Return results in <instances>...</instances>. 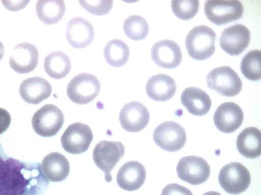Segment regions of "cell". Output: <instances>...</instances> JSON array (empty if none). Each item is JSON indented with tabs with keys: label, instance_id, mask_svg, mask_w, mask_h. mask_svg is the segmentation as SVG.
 I'll return each mask as SVG.
<instances>
[{
	"label": "cell",
	"instance_id": "cell-7",
	"mask_svg": "<svg viewBox=\"0 0 261 195\" xmlns=\"http://www.w3.org/2000/svg\"><path fill=\"white\" fill-rule=\"evenodd\" d=\"M221 187L227 193L238 194L250 185L251 175L248 169L239 162H233L224 165L218 175Z\"/></svg>",
	"mask_w": 261,
	"mask_h": 195
},
{
	"label": "cell",
	"instance_id": "cell-30",
	"mask_svg": "<svg viewBox=\"0 0 261 195\" xmlns=\"http://www.w3.org/2000/svg\"><path fill=\"white\" fill-rule=\"evenodd\" d=\"M79 3L88 12L98 16L108 14L113 6L112 1H80Z\"/></svg>",
	"mask_w": 261,
	"mask_h": 195
},
{
	"label": "cell",
	"instance_id": "cell-13",
	"mask_svg": "<svg viewBox=\"0 0 261 195\" xmlns=\"http://www.w3.org/2000/svg\"><path fill=\"white\" fill-rule=\"evenodd\" d=\"M250 40L249 29L241 24H236L224 29L219 38L221 48L231 56L241 54L248 46Z\"/></svg>",
	"mask_w": 261,
	"mask_h": 195
},
{
	"label": "cell",
	"instance_id": "cell-19",
	"mask_svg": "<svg viewBox=\"0 0 261 195\" xmlns=\"http://www.w3.org/2000/svg\"><path fill=\"white\" fill-rule=\"evenodd\" d=\"M52 88L50 84L45 79L34 77L23 80L19 86V94L25 102L38 104L49 97Z\"/></svg>",
	"mask_w": 261,
	"mask_h": 195
},
{
	"label": "cell",
	"instance_id": "cell-32",
	"mask_svg": "<svg viewBox=\"0 0 261 195\" xmlns=\"http://www.w3.org/2000/svg\"><path fill=\"white\" fill-rule=\"evenodd\" d=\"M11 121L10 113L6 109L0 108V135L8 129Z\"/></svg>",
	"mask_w": 261,
	"mask_h": 195
},
{
	"label": "cell",
	"instance_id": "cell-15",
	"mask_svg": "<svg viewBox=\"0 0 261 195\" xmlns=\"http://www.w3.org/2000/svg\"><path fill=\"white\" fill-rule=\"evenodd\" d=\"M39 52L32 43L23 42L15 45L9 58L11 68L18 74H27L37 67Z\"/></svg>",
	"mask_w": 261,
	"mask_h": 195
},
{
	"label": "cell",
	"instance_id": "cell-34",
	"mask_svg": "<svg viewBox=\"0 0 261 195\" xmlns=\"http://www.w3.org/2000/svg\"><path fill=\"white\" fill-rule=\"evenodd\" d=\"M5 54V48L3 43L0 41V60L3 58Z\"/></svg>",
	"mask_w": 261,
	"mask_h": 195
},
{
	"label": "cell",
	"instance_id": "cell-21",
	"mask_svg": "<svg viewBox=\"0 0 261 195\" xmlns=\"http://www.w3.org/2000/svg\"><path fill=\"white\" fill-rule=\"evenodd\" d=\"M145 88L147 95L151 99L157 102H165L174 96L176 85L172 77L159 74L148 80Z\"/></svg>",
	"mask_w": 261,
	"mask_h": 195
},
{
	"label": "cell",
	"instance_id": "cell-5",
	"mask_svg": "<svg viewBox=\"0 0 261 195\" xmlns=\"http://www.w3.org/2000/svg\"><path fill=\"white\" fill-rule=\"evenodd\" d=\"M100 83L97 78L88 73L74 76L68 83L66 93L73 103L85 105L91 102L98 95Z\"/></svg>",
	"mask_w": 261,
	"mask_h": 195
},
{
	"label": "cell",
	"instance_id": "cell-10",
	"mask_svg": "<svg viewBox=\"0 0 261 195\" xmlns=\"http://www.w3.org/2000/svg\"><path fill=\"white\" fill-rule=\"evenodd\" d=\"M93 134L90 127L82 123L70 125L61 137L62 148L67 152L78 155L86 152L93 140Z\"/></svg>",
	"mask_w": 261,
	"mask_h": 195
},
{
	"label": "cell",
	"instance_id": "cell-22",
	"mask_svg": "<svg viewBox=\"0 0 261 195\" xmlns=\"http://www.w3.org/2000/svg\"><path fill=\"white\" fill-rule=\"evenodd\" d=\"M180 101L189 113L196 116L205 115L212 106L208 94L197 87L185 88L181 94Z\"/></svg>",
	"mask_w": 261,
	"mask_h": 195
},
{
	"label": "cell",
	"instance_id": "cell-14",
	"mask_svg": "<svg viewBox=\"0 0 261 195\" xmlns=\"http://www.w3.org/2000/svg\"><path fill=\"white\" fill-rule=\"evenodd\" d=\"M214 122L221 132L231 133L237 130L244 120L241 108L236 103L225 102L219 105L214 114Z\"/></svg>",
	"mask_w": 261,
	"mask_h": 195
},
{
	"label": "cell",
	"instance_id": "cell-20",
	"mask_svg": "<svg viewBox=\"0 0 261 195\" xmlns=\"http://www.w3.org/2000/svg\"><path fill=\"white\" fill-rule=\"evenodd\" d=\"M41 169L47 180L59 182L64 180L70 172V164L66 157L59 152H51L42 160Z\"/></svg>",
	"mask_w": 261,
	"mask_h": 195
},
{
	"label": "cell",
	"instance_id": "cell-31",
	"mask_svg": "<svg viewBox=\"0 0 261 195\" xmlns=\"http://www.w3.org/2000/svg\"><path fill=\"white\" fill-rule=\"evenodd\" d=\"M161 195H193L190 190L176 183H170L163 189Z\"/></svg>",
	"mask_w": 261,
	"mask_h": 195
},
{
	"label": "cell",
	"instance_id": "cell-17",
	"mask_svg": "<svg viewBox=\"0 0 261 195\" xmlns=\"http://www.w3.org/2000/svg\"><path fill=\"white\" fill-rule=\"evenodd\" d=\"M65 34L68 43L77 48H82L91 44L94 37L92 24L81 17H74L67 23Z\"/></svg>",
	"mask_w": 261,
	"mask_h": 195
},
{
	"label": "cell",
	"instance_id": "cell-18",
	"mask_svg": "<svg viewBox=\"0 0 261 195\" xmlns=\"http://www.w3.org/2000/svg\"><path fill=\"white\" fill-rule=\"evenodd\" d=\"M146 177L145 167L137 161H129L119 168L116 176L118 186L129 191L139 189L144 183Z\"/></svg>",
	"mask_w": 261,
	"mask_h": 195
},
{
	"label": "cell",
	"instance_id": "cell-3",
	"mask_svg": "<svg viewBox=\"0 0 261 195\" xmlns=\"http://www.w3.org/2000/svg\"><path fill=\"white\" fill-rule=\"evenodd\" d=\"M208 88L227 97L238 95L243 84L238 74L230 66H222L212 70L206 78Z\"/></svg>",
	"mask_w": 261,
	"mask_h": 195
},
{
	"label": "cell",
	"instance_id": "cell-26",
	"mask_svg": "<svg viewBox=\"0 0 261 195\" xmlns=\"http://www.w3.org/2000/svg\"><path fill=\"white\" fill-rule=\"evenodd\" d=\"M103 55L107 63L113 67H121L127 61L129 49L127 44L119 39L109 41L105 45Z\"/></svg>",
	"mask_w": 261,
	"mask_h": 195
},
{
	"label": "cell",
	"instance_id": "cell-27",
	"mask_svg": "<svg viewBox=\"0 0 261 195\" xmlns=\"http://www.w3.org/2000/svg\"><path fill=\"white\" fill-rule=\"evenodd\" d=\"M260 51L254 50L248 52L243 58L240 68L247 79L253 81L260 79Z\"/></svg>",
	"mask_w": 261,
	"mask_h": 195
},
{
	"label": "cell",
	"instance_id": "cell-9",
	"mask_svg": "<svg viewBox=\"0 0 261 195\" xmlns=\"http://www.w3.org/2000/svg\"><path fill=\"white\" fill-rule=\"evenodd\" d=\"M153 139L155 143L162 149L174 152L185 145L187 135L185 129L179 124L167 121L155 128Z\"/></svg>",
	"mask_w": 261,
	"mask_h": 195
},
{
	"label": "cell",
	"instance_id": "cell-6",
	"mask_svg": "<svg viewBox=\"0 0 261 195\" xmlns=\"http://www.w3.org/2000/svg\"><path fill=\"white\" fill-rule=\"evenodd\" d=\"M64 122L63 112L57 106L45 104L35 112L32 125L39 135L49 137L56 135Z\"/></svg>",
	"mask_w": 261,
	"mask_h": 195
},
{
	"label": "cell",
	"instance_id": "cell-2",
	"mask_svg": "<svg viewBox=\"0 0 261 195\" xmlns=\"http://www.w3.org/2000/svg\"><path fill=\"white\" fill-rule=\"evenodd\" d=\"M216 34L210 27L200 25L192 28L185 40L186 47L193 59L202 61L212 56L215 52Z\"/></svg>",
	"mask_w": 261,
	"mask_h": 195
},
{
	"label": "cell",
	"instance_id": "cell-11",
	"mask_svg": "<svg viewBox=\"0 0 261 195\" xmlns=\"http://www.w3.org/2000/svg\"><path fill=\"white\" fill-rule=\"evenodd\" d=\"M176 170L180 179L194 185L206 182L211 173V168L206 161L196 156L181 158Z\"/></svg>",
	"mask_w": 261,
	"mask_h": 195
},
{
	"label": "cell",
	"instance_id": "cell-12",
	"mask_svg": "<svg viewBox=\"0 0 261 195\" xmlns=\"http://www.w3.org/2000/svg\"><path fill=\"white\" fill-rule=\"evenodd\" d=\"M121 127L129 132H138L148 125L150 114L146 106L137 101L124 105L119 115Z\"/></svg>",
	"mask_w": 261,
	"mask_h": 195
},
{
	"label": "cell",
	"instance_id": "cell-24",
	"mask_svg": "<svg viewBox=\"0 0 261 195\" xmlns=\"http://www.w3.org/2000/svg\"><path fill=\"white\" fill-rule=\"evenodd\" d=\"M66 7L62 0L38 1L36 5V12L38 18L46 25H54L64 16Z\"/></svg>",
	"mask_w": 261,
	"mask_h": 195
},
{
	"label": "cell",
	"instance_id": "cell-1",
	"mask_svg": "<svg viewBox=\"0 0 261 195\" xmlns=\"http://www.w3.org/2000/svg\"><path fill=\"white\" fill-rule=\"evenodd\" d=\"M48 186L39 162L11 157L0 143V195H43Z\"/></svg>",
	"mask_w": 261,
	"mask_h": 195
},
{
	"label": "cell",
	"instance_id": "cell-23",
	"mask_svg": "<svg viewBox=\"0 0 261 195\" xmlns=\"http://www.w3.org/2000/svg\"><path fill=\"white\" fill-rule=\"evenodd\" d=\"M236 144L239 152L248 158H255L261 154V132L259 129L250 127L238 135Z\"/></svg>",
	"mask_w": 261,
	"mask_h": 195
},
{
	"label": "cell",
	"instance_id": "cell-16",
	"mask_svg": "<svg viewBox=\"0 0 261 195\" xmlns=\"http://www.w3.org/2000/svg\"><path fill=\"white\" fill-rule=\"evenodd\" d=\"M153 61L159 66L167 69L174 68L182 60L181 50L176 42L164 39L156 42L150 53Z\"/></svg>",
	"mask_w": 261,
	"mask_h": 195
},
{
	"label": "cell",
	"instance_id": "cell-8",
	"mask_svg": "<svg viewBox=\"0 0 261 195\" xmlns=\"http://www.w3.org/2000/svg\"><path fill=\"white\" fill-rule=\"evenodd\" d=\"M243 6L237 0H209L204 4V13L212 23L221 26L237 20L243 15Z\"/></svg>",
	"mask_w": 261,
	"mask_h": 195
},
{
	"label": "cell",
	"instance_id": "cell-35",
	"mask_svg": "<svg viewBox=\"0 0 261 195\" xmlns=\"http://www.w3.org/2000/svg\"><path fill=\"white\" fill-rule=\"evenodd\" d=\"M202 195H222L219 192L215 191H210L204 193Z\"/></svg>",
	"mask_w": 261,
	"mask_h": 195
},
{
	"label": "cell",
	"instance_id": "cell-29",
	"mask_svg": "<svg viewBox=\"0 0 261 195\" xmlns=\"http://www.w3.org/2000/svg\"><path fill=\"white\" fill-rule=\"evenodd\" d=\"M199 7L198 1H172L171 9L174 14L178 18L188 20L197 13Z\"/></svg>",
	"mask_w": 261,
	"mask_h": 195
},
{
	"label": "cell",
	"instance_id": "cell-28",
	"mask_svg": "<svg viewBox=\"0 0 261 195\" xmlns=\"http://www.w3.org/2000/svg\"><path fill=\"white\" fill-rule=\"evenodd\" d=\"M123 29L125 34L130 39L139 41L144 39L147 36L149 26L143 17L134 15L125 19Z\"/></svg>",
	"mask_w": 261,
	"mask_h": 195
},
{
	"label": "cell",
	"instance_id": "cell-4",
	"mask_svg": "<svg viewBox=\"0 0 261 195\" xmlns=\"http://www.w3.org/2000/svg\"><path fill=\"white\" fill-rule=\"evenodd\" d=\"M124 152V147L119 141L103 140L95 146L92 153L93 160L96 166L105 173L106 182H111V172L123 157Z\"/></svg>",
	"mask_w": 261,
	"mask_h": 195
},
{
	"label": "cell",
	"instance_id": "cell-33",
	"mask_svg": "<svg viewBox=\"0 0 261 195\" xmlns=\"http://www.w3.org/2000/svg\"><path fill=\"white\" fill-rule=\"evenodd\" d=\"M30 1H2L3 5L11 11H18L24 8Z\"/></svg>",
	"mask_w": 261,
	"mask_h": 195
},
{
	"label": "cell",
	"instance_id": "cell-25",
	"mask_svg": "<svg viewBox=\"0 0 261 195\" xmlns=\"http://www.w3.org/2000/svg\"><path fill=\"white\" fill-rule=\"evenodd\" d=\"M43 67L50 77L58 80L64 78L69 74L71 63L66 54L60 51H55L46 56Z\"/></svg>",
	"mask_w": 261,
	"mask_h": 195
}]
</instances>
